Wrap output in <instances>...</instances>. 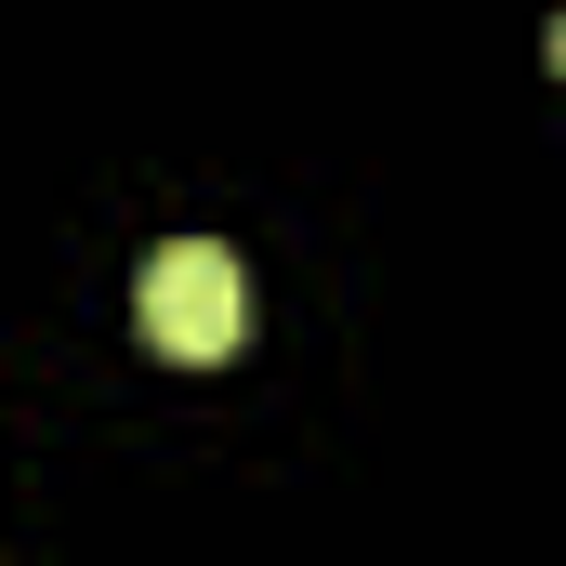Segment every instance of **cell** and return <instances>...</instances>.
Segmentation results:
<instances>
[{"instance_id": "cell-1", "label": "cell", "mask_w": 566, "mask_h": 566, "mask_svg": "<svg viewBox=\"0 0 566 566\" xmlns=\"http://www.w3.org/2000/svg\"><path fill=\"white\" fill-rule=\"evenodd\" d=\"M133 316H145V343H158L171 369H211V356H238V329H251V277H238L224 238H171V251H145Z\"/></svg>"}, {"instance_id": "cell-2", "label": "cell", "mask_w": 566, "mask_h": 566, "mask_svg": "<svg viewBox=\"0 0 566 566\" xmlns=\"http://www.w3.org/2000/svg\"><path fill=\"white\" fill-rule=\"evenodd\" d=\"M554 80H566V13H554Z\"/></svg>"}]
</instances>
